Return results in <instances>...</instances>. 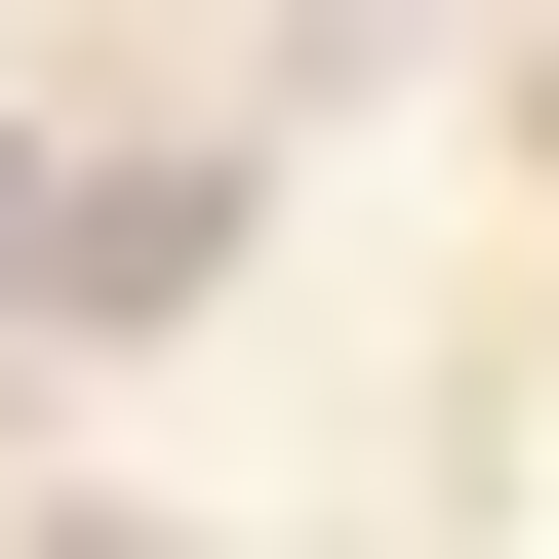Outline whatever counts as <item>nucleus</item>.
I'll return each instance as SVG.
<instances>
[{"label":"nucleus","instance_id":"1","mask_svg":"<svg viewBox=\"0 0 559 559\" xmlns=\"http://www.w3.org/2000/svg\"><path fill=\"white\" fill-rule=\"evenodd\" d=\"M240 280V160H0V320L81 360V320H200Z\"/></svg>","mask_w":559,"mask_h":559}]
</instances>
